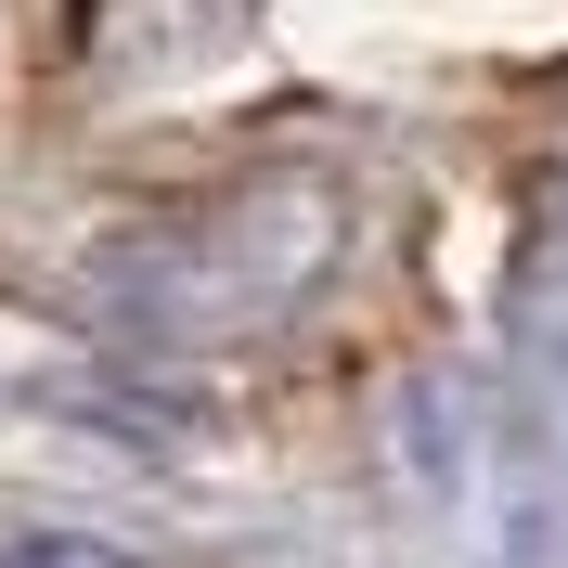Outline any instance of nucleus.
<instances>
[{
  "instance_id": "obj_1",
  "label": "nucleus",
  "mask_w": 568,
  "mask_h": 568,
  "mask_svg": "<svg viewBox=\"0 0 568 568\" xmlns=\"http://www.w3.org/2000/svg\"><path fill=\"white\" fill-rule=\"evenodd\" d=\"M0 568H130V556L91 542V530H13V542H0Z\"/></svg>"
}]
</instances>
